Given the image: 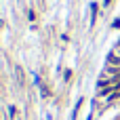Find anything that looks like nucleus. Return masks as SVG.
<instances>
[{"label": "nucleus", "instance_id": "7ed1b4c3", "mask_svg": "<svg viewBox=\"0 0 120 120\" xmlns=\"http://www.w3.org/2000/svg\"><path fill=\"white\" fill-rule=\"evenodd\" d=\"M118 51H120V46H118Z\"/></svg>", "mask_w": 120, "mask_h": 120}, {"label": "nucleus", "instance_id": "f03ea898", "mask_svg": "<svg viewBox=\"0 0 120 120\" xmlns=\"http://www.w3.org/2000/svg\"><path fill=\"white\" fill-rule=\"evenodd\" d=\"M15 72H17V80H19V82H23V72H21V68H17Z\"/></svg>", "mask_w": 120, "mask_h": 120}, {"label": "nucleus", "instance_id": "f257e3e1", "mask_svg": "<svg viewBox=\"0 0 120 120\" xmlns=\"http://www.w3.org/2000/svg\"><path fill=\"white\" fill-rule=\"evenodd\" d=\"M108 63L110 65H120V55H110L108 57Z\"/></svg>", "mask_w": 120, "mask_h": 120}]
</instances>
